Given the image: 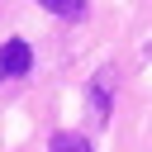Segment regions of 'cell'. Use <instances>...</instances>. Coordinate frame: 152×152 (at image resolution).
I'll return each mask as SVG.
<instances>
[{
	"label": "cell",
	"mask_w": 152,
	"mask_h": 152,
	"mask_svg": "<svg viewBox=\"0 0 152 152\" xmlns=\"http://www.w3.org/2000/svg\"><path fill=\"white\" fill-rule=\"evenodd\" d=\"M43 10H52V14H66V19H76V14H86V0H43Z\"/></svg>",
	"instance_id": "2"
},
{
	"label": "cell",
	"mask_w": 152,
	"mask_h": 152,
	"mask_svg": "<svg viewBox=\"0 0 152 152\" xmlns=\"http://www.w3.org/2000/svg\"><path fill=\"white\" fill-rule=\"evenodd\" d=\"M28 66H33V52H28V43H24V38H10V43L0 48V71H5V76H24Z\"/></svg>",
	"instance_id": "1"
},
{
	"label": "cell",
	"mask_w": 152,
	"mask_h": 152,
	"mask_svg": "<svg viewBox=\"0 0 152 152\" xmlns=\"http://www.w3.org/2000/svg\"><path fill=\"white\" fill-rule=\"evenodd\" d=\"M52 147H86V138H76V133H57Z\"/></svg>",
	"instance_id": "3"
}]
</instances>
